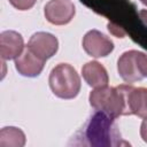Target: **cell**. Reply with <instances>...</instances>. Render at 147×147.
Instances as JSON below:
<instances>
[{
  "mask_svg": "<svg viewBox=\"0 0 147 147\" xmlns=\"http://www.w3.org/2000/svg\"><path fill=\"white\" fill-rule=\"evenodd\" d=\"M91 10L109 20L110 25L121 29L133 41L147 49V25L140 13L130 0H80Z\"/></svg>",
  "mask_w": 147,
  "mask_h": 147,
  "instance_id": "cell-1",
  "label": "cell"
},
{
  "mask_svg": "<svg viewBox=\"0 0 147 147\" xmlns=\"http://www.w3.org/2000/svg\"><path fill=\"white\" fill-rule=\"evenodd\" d=\"M131 85H118L109 87L108 85L94 88L88 96L92 108L103 111L113 118L129 116V90Z\"/></svg>",
  "mask_w": 147,
  "mask_h": 147,
  "instance_id": "cell-2",
  "label": "cell"
},
{
  "mask_svg": "<svg viewBox=\"0 0 147 147\" xmlns=\"http://www.w3.org/2000/svg\"><path fill=\"white\" fill-rule=\"evenodd\" d=\"M113 117L103 111L95 110V114L88 119L84 127V138L88 140L92 146H116L121 134L114 123Z\"/></svg>",
  "mask_w": 147,
  "mask_h": 147,
  "instance_id": "cell-3",
  "label": "cell"
},
{
  "mask_svg": "<svg viewBox=\"0 0 147 147\" xmlns=\"http://www.w3.org/2000/svg\"><path fill=\"white\" fill-rule=\"evenodd\" d=\"M49 87L54 95L60 99H74L80 91V77L76 69L68 63L55 65L48 78Z\"/></svg>",
  "mask_w": 147,
  "mask_h": 147,
  "instance_id": "cell-4",
  "label": "cell"
},
{
  "mask_svg": "<svg viewBox=\"0 0 147 147\" xmlns=\"http://www.w3.org/2000/svg\"><path fill=\"white\" fill-rule=\"evenodd\" d=\"M83 48L90 56L99 59L109 55L114 51V42L99 30H90L83 38Z\"/></svg>",
  "mask_w": 147,
  "mask_h": 147,
  "instance_id": "cell-5",
  "label": "cell"
},
{
  "mask_svg": "<svg viewBox=\"0 0 147 147\" xmlns=\"http://www.w3.org/2000/svg\"><path fill=\"white\" fill-rule=\"evenodd\" d=\"M75 13V6L70 0H49L44 8L46 20L54 25L68 24L74 18Z\"/></svg>",
  "mask_w": 147,
  "mask_h": 147,
  "instance_id": "cell-6",
  "label": "cell"
},
{
  "mask_svg": "<svg viewBox=\"0 0 147 147\" xmlns=\"http://www.w3.org/2000/svg\"><path fill=\"white\" fill-rule=\"evenodd\" d=\"M26 46L37 56L46 61L56 54L59 49V40L54 34L49 32L39 31L30 37Z\"/></svg>",
  "mask_w": 147,
  "mask_h": 147,
  "instance_id": "cell-7",
  "label": "cell"
},
{
  "mask_svg": "<svg viewBox=\"0 0 147 147\" xmlns=\"http://www.w3.org/2000/svg\"><path fill=\"white\" fill-rule=\"evenodd\" d=\"M139 51L131 49L124 52L117 61L118 75L125 83L139 82L144 78L139 68Z\"/></svg>",
  "mask_w": 147,
  "mask_h": 147,
  "instance_id": "cell-8",
  "label": "cell"
},
{
  "mask_svg": "<svg viewBox=\"0 0 147 147\" xmlns=\"http://www.w3.org/2000/svg\"><path fill=\"white\" fill-rule=\"evenodd\" d=\"M24 51V40L21 33L14 30L2 31L0 34V55L2 61L15 60Z\"/></svg>",
  "mask_w": 147,
  "mask_h": 147,
  "instance_id": "cell-9",
  "label": "cell"
},
{
  "mask_svg": "<svg viewBox=\"0 0 147 147\" xmlns=\"http://www.w3.org/2000/svg\"><path fill=\"white\" fill-rule=\"evenodd\" d=\"M45 60L37 56L28 46L22 54L15 59V68L20 75L24 77H37L41 74L45 67Z\"/></svg>",
  "mask_w": 147,
  "mask_h": 147,
  "instance_id": "cell-10",
  "label": "cell"
},
{
  "mask_svg": "<svg viewBox=\"0 0 147 147\" xmlns=\"http://www.w3.org/2000/svg\"><path fill=\"white\" fill-rule=\"evenodd\" d=\"M82 75L84 80L91 87L106 86L109 83V77L106 68L98 61H90L82 68Z\"/></svg>",
  "mask_w": 147,
  "mask_h": 147,
  "instance_id": "cell-11",
  "label": "cell"
},
{
  "mask_svg": "<svg viewBox=\"0 0 147 147\" xmlns=\"http://www.w3.org/2000/svg\"><path fill=\"white\" fill-rule=\"evenodd\" d=\"M129 113L140 118H147V88L130 86Z\"/></svg>",
  "mask_w": 147,
  "mask_h": 147,
  "instance_id": "cell-12",
  "label": "cell"
},
{
  "mask_svg": "<svg viewBox=\"0 0 147 147\" xmlns=\"http://www.w3.org/2000/svg\"><path fill=\"white\" fill-rule=\"evenodd\" d=\"M26 142L24 132L15 126H5L0 131V147H23Z\"/></svg>",
  "mask_w": 147,
  "mask_h": 147,
  "instance_id": "cell-13",
  "label": "cell"
},
{
  "mask_svg": "<svg viewBox=\"0 0 147 147\" xmlns=\"http://www.w3.org/2000/svg\"><path fill=\"white\" fill-rule=\"evenodd\" d=\"M37 0H9L10 5L18 9V10H28V9H31L34 3H36Z\"/></svg>",
  "mask_w": 147,
  "mask_h": 147,
  "instance_id": "cell-14",
  "label": "cell"
},
{
  "mask_svg": "<svg viewBox=\"0 0 147 147\" xmlns=\"http://www.w3.org/2000/svg\"><path fill=\"white\" fill-rule=\"evenodd\" d=\"M139 68H140V72L141 75L145 77H147V54L139 52Z\"/></svg>",
  "mask_w": 147,
  "mask_h": 147,
  "instance_id": "cell-15",
  "label": "cell"
},
{
  "mask_svg": "<svg viewBox=\"0 0 147 147\" xmlns=\"http://www.w3.org/2000/svg\"><path fill=\"white\" fill-rule=\"evenodd\" d=\"M140 137L145 142H147V118H144L140 125Z\"/></svg>",
  "mask_w": 147,
  "mask_h": 147,
  "instance_id": "cell-16",
  "label": "cell"
},
{
  "mask_svg": "<svg viewBox=\"0 0 147 147\" xmlns=\"http://www.w3.org/2000/svg\"><path fill=\"white\" fill-rule=\"evenodd\" d=\"M139 13H140L141 21L147 25V9H140V10H139Z\"/></svg>",
  "mask_w": 147,
  "mask_h": 147,
  "instance_id": "cell-17",
  "label": "cell"
},
{
  "mask_svg": "<svg viewBox=\"0 0 147 147\" xmlns=\"http://www.w3.org/2000/svg\"><path fill=\"white\" fill-rule=\"evenodd\" d=\"M140 2H141L142 5H145V6L147 7V0H140Z\"/></svg>",
  "mask_w": 147,
  "mask_h": 147,
  "instance_id": "cell-18",
  "label": "cell"
}]
</instances>
